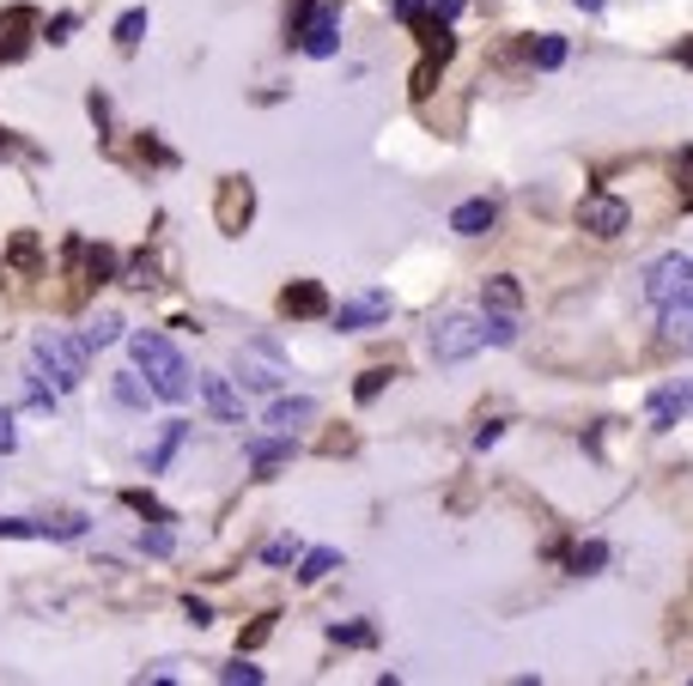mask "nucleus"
Here are the masks:
<instances>
[{"label":"nucleus","instance_id":"f257e3e1","mask_svg":"<svg viewBox=\"0 0 693 686\" xmlns=\"http://www.w3.org/2000/svg\"><path fill=\"white\" fill-rule=\"evenodd\" d=\"M128 353H134L140 377H147V390L159 395V401H189V390H195V371H189V359L177 353L159 329L128 334Z\"/></svg>","mask_w":693,"mask_h":686},{"label":"nucleus","instance_id":"f03ea898","mask_svg":"<svg viewBox=\"0 0 693 686\" xmlns=\"http://www.w3.org/2000/svg\"><path fill=\"white\" fill-rule=\"evenodd\" d=\"M86 359H92V346L86 341H73V334H56V329H43L31 341V371L49 383L56 395H73L86 383Z\"/></svg>","mask_w":693,"mask_h":686},{"label":"nucleus","instance_id":"7ed1b4c3","mask_svg":"<svg viewBox=\"0 0 693 686\" xmlns=\"http://www.w3.org/2000/svg\"><path fill=\"white\" fill-rule=\"evenodd\" d=\"M426 353H432V365H462V359H474L481 353V316L444 310V316L432 322V334H426Z\"/></svg>","mask_w":693,"mask_h":686},{"label":"nucleus","instance_id":"20e7f679","mask_svg":"<svg viewBox=\"0 0 693 686\" xmlns=\"http://www.w3.org/2000/svg\"><path fill=\"white\" fill-rule=\"evenodd\" d=\"M292 371H287V359H280V346H268V341H243L238 346V383L243 390H280Z\"/></svg>","mask_w":693,"mask_h":686},{"label":"nucleus","instance_id":"39448f33","mask_svg":"<svg viewBox=\"0 0 693 686\" xmlns=\"http://www.w3.org/2000/svg\"><path fill=\"white\" fill-rule=\"evenodd\" d=\"M578 225H584L590 238H621V231L633 225V206L621 195H609V189H596V195L578 201Z\"/></svg>","mask_w":693,"mask_h":686},{"label":"nucleus","instance_id":"423d86ee","mask_svg":"<svg viewBox=\"0 0 693 686\" xmlns=\"http://www.w3.org/2000/svg\"><path fill=\"white\" fill-rule=\"evenodd\" d=\"M682 292H693V255H682V250L657 255V262L645 268V297L651 304H670V297H682Z\"/></svg>","mask_w":693,"mask_h":686},{"label":"nucleus","instance_id":"0eeeda50","mask_svg":"<svg viewBox=\"0 0 693 686\" xmlns=\"http://www.w3.org/2000/svg\"><path fill=\"white\" fill-rule=\"evenodd\" d=\"M299 49L311 61H329L341 49V7L335 0H323V7H311L304 12V24H299Z\"/></svg>","mask_w":693,"mask_h":686},{"label":"nucleus","instance_id":"6e6552de","mask_svg":"<svg viewBox=\"0 0 693 686\" xmlns=\"http://www.w3.org/2000/svg\"><path fill=\"white\" fill-rule=\"evenodd\" d=\"M195 390H201V407H208L220 425H243V390H238V377H225V371H201Z\"/></svg>","mask_w":693,"mask_h":686},{"label":"nucleus","instance_id":"1a4fd4ad","mask_svg":"<svg viewBox=\"0 0 693 686\" xmlns=\"http://www.w3.org/2000/svg\"><path fill=\"white\" fill-rule=\"evenodd\" d=\"M335 316V329L341 334H359V329H378V322H390V292H359V297H346V304H335L329 310Z\"/></svg>","mask_w":693,"mask_h":686},{"label":"nucleus","instance_id":"9d476101","mask_svg":"<svg viewBox=\"0 0 693 686\" xmlns=\"http://www.w3.org/2000/svg\"><path fill=\"white\" fill-rule=\"evenodd\" d=\"M250 206H255L250 183H243V176H225V183H220V231H225V238H238V231L250 225Z\"/></svg>","mask_w":693,"mask_h":686},{"label":"nucleus","instance_id":"9b49d317","mask_svg":"<svg viewBox=\"0 0 693 686\" xmlns=\"http://www.w3.org/2000/svg\"><path fill=\"white\" fill-rule=\"evenodd\" d=\"M280 310H287V316H299V322L329 316V292L317 286V280H292V286L280 292Z\"/></svg>","mask_w":693,"mask_h":686},{"label":"nucleus","instance_id":"f8f14e48","mask_svg":"<svg viewBox=\"0 0 693 686\" xmlns=\"http://www.w3.org/2000/svg\"><path fill=\"white\" fill-rule=\"evenodd\" d=\"M657 310H663V341L682 346V353H693V292L670 297V304H657Z\"/></svg>","mask_w":693,"mask_h":686},{"label":"nucleus","instance_id":"ddd939ff","mask_svg":"<svg viewBox=\"0 0 693 686\" xmlns=\"http://www.w3.org/2000/svg\"><path fill=\"white\" fill-rule=\"evenodd\" d=\"M451 31H444V24H432V31H426V61H420V73H414V98H426L432 92V73H439L444 68V61H451Z\"/></svg>","mask_w":693,"mask_h":686},{"label":"nucleus","instance_id":"4468645a","mask_svg":"<svg viewBox=\"0 0 693 686\" xmlns=\"http://www.w3.org/2000/svg\"><path fill=\"white\" fill-rule=\"evenodd\" d=\"M499 225V206L493 201H462L456 206V213H451V231H456V238H486V231H493Z\"/></svg>","mask_w":693,"mask_h":686},{"label":"nucleus","instance_id":"2eb2a0df","mask_svg":"<svg viewBox=\"0 0 693 686\" xmlns=\"http://www.w3.org/2000/svg\"><path fill=\"white\" fill-rule=\"evenodd\" d=\"M31 7H7L0 12V61H19L24 56V43H31Z\"/></svg>","mask_w":693,"mask_h":686},{"label":"nucleus","instance_id":"dca6fc26","mask_svg":"<svg viewBox=\"0 0 693 686\" xmlns=\"http://www.w3.org/2000/svg\"><path fill=\"white\" fill-rule=\"evenodd\" d=\"M317 420V401L311 395H292V401H274V407H268V432H299V425H311Z\"/></svg>","mask_w":693,"mask_h":686},{"label":"nucleus","instance_id":"f3484780","mask_svg":"<svg viewBox=\"0 0 693 686\" xmlns=\"http://www.w3.org/2000/svg\"><path fill=\"white\" fill-rule=\"evenodd\" d=\"M243 456L255 462V468H280V462H292V437L287 432H274V437H250V444H243Z\"/></svg>","mask_w":693,"mask_h":686},{"label":"nucleus","instance_id":"a211bd4d","mask_svg":"<svg viewBox=\"0 0 693 686\" xmlns=\"http://www.w3.org/2000/svg\"><path fill=\"white\" fill-rule=\"evenodd\" d=\"M183 437H189V425H183V420H171V425H164V432H159V444L147 450V474H164V468H171V462H177V450H183Z\"/></svg>","mask_w":693,"mask_h":686},{"label":"nucleus","instance_id":"6ab92c4d","mask_svg":"<svg viewBox=\"0 0 693 686\" xmlns=\"http://www.w3.org/2000/svg\"><path fill=\"white\" fill-rule=\"evenodd\" d=\"M481 341H493V346L518 341V310H481Z\"/></svg>","mask_w":693,"mask_h":686},{"label":"nucleus","instance_id":"aec40b11","mask_svg":"<svg viewBox=\"0 0 693 686\" xmlns=\"http://www.w3.org/2000/svg\"><path fill=\"white\" fill-rule=\"evenodd\" d=\"M645 413H651V432H675V425H682V407H675V390H651Z\"/></svg>","mask_w":693,"mask_h":686},{"label":"nucleus","instance_id":"412c9836","mask_svg":"<svg viewBox=\"0 0 693 686\" xmlns=\"http://www.w3.org/2000/svg\"><path fill=\"white\" fill-rule=\"evenodd\" d=\"M341 565V553L335 547H317V553H299V584H323L329 572Z\"/></svg>","mask_w":693,"mask_h":686},{"label":"nucleus","instance_id":"4be33fe9","mask_svg":"<svg viewBox=\"0 0 693 686\" xmlns=\"http://www.w3.org/2000/svg\"><path fill=\"white\" fill-rule=\"evenodd\" d=\"M530 61H535L542 73L566 68V37H554V31H548V37H535V43H530Z\"/></svg>","mask_w":693,"mask_h":686},{"label":"nucleus","instance_id":"5701e85b","mask_svg":"<svg viewBox=\"0 0 693 686\" xmlns=\"http://www.w3.org/2000/svg\"><path fill=\"white\" fill-rule=\"evenodd\" d=\"M110 341H122V316H116V310H98L92 329H86V346H110Z\"/></svg>","mask_w":693,"mask_h":686},{"label":"nucleus","instance_id":"b1692460","mask_svg":"<svg viewBox=\"0 0 693 686\" xmlns=\"http://www.w3.org/2000/svg\"><path fill=\"white\" fill-rule=\"evenodd\" d=\"M140 37H147V7H134V12L116 19V43H122V49H140Z\"/></svg>","mask_w":693,"mask_h":686},{"label":"nucleus","instance_id":"393cba45","mask_svg":"<svg viewBox=\"0 0 693 686\" xmlns=\"http://www.w3.org/2000/svg\"><path fill=\"white\" fill-rule=\"evenodd\" d=\"M602 565H609V547H602V541H584V547L572 553V572H578V577L602 572Z\"/></svg>","mask_w":693,"mask_h":686},{"label":"nucleus","instance_id":"a878e982","mask_svg":"<svg viewBox=\"0 0 693 686\" xmlns=\"http://www.w3.org/2000/svg\"><path fill=\"white\" fill-rule=\"evenodd\" d=\"M299 535H274V541H268V547H262V559L268 565H299Z\"/></svg>","mask_w":693,"mask_h":686},{"label":"nucleus","instance_id":"bb28decb","mask_svg":"<svg viewBox=\"0 0 693 686\" xmlns=\"http://www.w3.org/2000/svg\"><path fill=\"white\" fill-rule=\"evenodd\" d=\"M518 304H523V292L511 286L505 274H499V280H486V310H518Z\"/></svg>","mask_w":693,"mask_h":686},{"label":"nucleus","instance_id":"cd10ccee","mask_svg":"<svg viewBox=\"0 0 693 686\" xmlns=\"http://www.w3.org/2000/svg\"><path fill=\"white\" fill-rule=\"evenodd\" d=\"M177 541H171V528L164 523H152V528H140V553H152V559H164V553H171Z\"/></svg>","mask_w":693,"mask_h":686},{"label":"nucleus","instance_id":"c85d7f7f","mask_svg":"<svg viewBox=\"0 0 693 686\" xmlns=\"http://www.w3.org/2000/svg\"><path fill=\"white\" fill-rule=\"evenodd\" d=\"M220 680H225V686H262V668H250L243 656H231V663L220 668Z\"/></svg>","mask_w":693,"mask_h":686},{"label":"nucleus","instance_id":"c756f323","mask_svg":"<svg viewBox=\"0 0 693 686\" xmlns=\"http://www.w3.org/2000/svg\"><path fill=\"white\" fill-rule=\"evenodd\" d=\"M147 377H116V401H122V407H147Z\"/></svg>","mask_w":693,"mask_h":686},{"label":"nucleus","instance_id":"7c9ffc66","mask_svg":"<svg viewBox=\"0 0 693 686\" xmlns=\"http://www.w3.org/2000/svg\"><path fill=\"white\" fill-rule=\"evenodd\" d=\"M152 274H159V268H152V255H134V262H128V280H122V286H159Z\"/></svg>","mask_w":693,"mask_h":686},{"label":"nucleus","instance_id":"2f4dec72","mask_svg":"<svg viewBox=\"0 0 693 686\" xmlns=\"http://www.w3.org/2000/svg\"><path fill=\"white\" fill-rule=\"evenodd\" d=\"M390 377H395V371H383V365H378V371H365L353 395H359V401H378V395H383V383H390Z\"/></svg>","mask_w":693,"mask_h":686},{"label":"nucleus","instance_id":"473e14b6","mask_svg":"<svg viewBox=\"0 0 693 686\" xmlns=\"http://www.w3.org/2000/svg\"><path fill=\"white\" fill-rule=\"evenodd\" d=\"M128 504H134V511H147L152 523H171V511H164V504L152 498V492H128Z\"/></svg>","mask_w":693,"mask_h":686},{"label":"nucleus","instance_id":"72a5a7b5","mask_svg":"<svg viewBox=\"0 0 693 686\" xmlns=\"http://www.w3.org/2000/svg\"><path fill=\"white\" fill-rule=\"evenodd\" d=\"M12 450H19V420L0 407V456H12Z\"/></svg>","mask_w":693,"mask_h":686},{"label":"nucleus","instance_id":"f704fd0d","mask_svg":"<svg viewBox=\"0 0 693 686\" xmlns=\"http://www.w3.org/2000/svg\"><path fill=\"white\" fill-rule=\"evenodd\" d=\"M329 638H335V644H353V650H365V644H371V626H335Z\"/></svg>","mask_w":693,"mask_h":686},{"label":"nucleus","instance_id":"c9c22d12","mask_svg":"<svg viewBox=\"0 0 693 686\" xmlns=\"http://www.w3.org/2000/svg\"><path fill=\"white\" fill-rule=\"evenodd\" d=\"M73 24H80L73 12H56V19H49V43H68V37H73Z\"/></svg>","mask_w":693,"mask_h":686},{"label":"nucleus","instance_id":"e433bc0d","mask_svg":"<svg viewBox=\"0 0 693 686\" xmlns=\"http://www.w3.org/2000/svg\"><path fill=\"white\" fill-rule=\"evenodd\" d=\"M420 12H432V0H395V19H402V24H414Z\"/></svg>","mask_w":693,"mask_h":686},{"label":"nucleus","instance_id":"4c0bfd02","mask_svg":"<svg viewBox=\"0 0 693 686\" xmlns=\"http://www.w3.org/2000/svg\"><path fill=\"white\" fill-rule=\"evenodd\" d=\"M670 390H675V407H682V420H693V377L670 383Z\"/></svg>","mask_w":693,"mask_h":686},{"label":"nucleus","instance_id":"58836bf2","mask_svg":"<svg viewBox=\"0 0 693 686\" xmlns=\"http://www.w3.org/2000/svg\"><path fill=\"white\" fill-rule=\"evenodd\" d=\"M12 262L31 268V262H37V243H31V238H19V243H12Z\"/></svg>","mask_w":693,"mask_h":686},{"label":"nucleus","instance_id":"ea45409f","mask_svg":"<svg viewBox=\"0 0 693 686\" xmlns=\"http://www.w3.org/2000/svg\"><path fill=\"white\" fill-rule=\"evenodd\" d=\"M456 12H462V0H432V19H439V24H451Z\"/></svg>","mask_w":693,"mask_h":686},{"label":"nucleus","instance_id":"a19ab883","mask_svg":"<svg viewBox=\"0 0 693 686\" xmlns=\"http://www.w3.org/2000/svg\"><path fill=\"white\" fill-rule=\"evenodd\" d=\"M499 444V420H486L481 432H474V450H493Z\"/></svg>","mask_w":693,"mask_h":686},{"label":"nucleus","instance_id":"79ce46f5","mask_svg":"<svg viewBox=\"0 0 693 686\" xmlns=\"http://www.w3.org/2000/svg\"><path fill=\"white\" fill-rule=\"evenodd\" d=\"M572 7H578V12H602L609 0H572Z\"/></svg>","mask_w":693,"mask_h":686},{"label":"nucleus","instance_id":"37998d69","mask_svg":"<svg viewBox=\"0 0 693 686\" xmlns=\"http://www.w3.org/2000/svg\"><path fill=\"white\" fill-rule=\"evenodd\" d=\"M682 61H687V68H693V43H682Z\"/></svg>","mask_w":693,"mask_h":686}]
</instances>
